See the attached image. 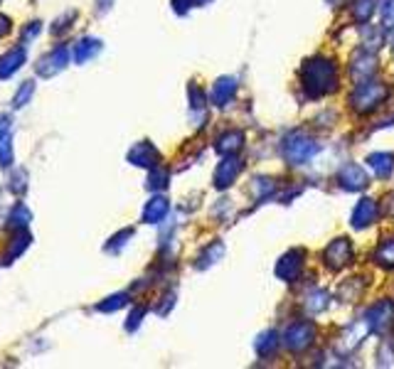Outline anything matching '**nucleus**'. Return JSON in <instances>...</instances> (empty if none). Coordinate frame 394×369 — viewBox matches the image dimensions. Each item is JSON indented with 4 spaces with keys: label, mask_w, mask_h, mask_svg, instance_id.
<instances>
[{
    "label": "nucleus",
    "mask_w": 394,
    "mask_h": 369,
    "mask_svg": "<svg viewBox=\"0 0 394 369\" xmlns=\"http://www.w3.org/2000/svg\"><path fill=\"white\" fill-rule=\"evenodd\" d=\"M372 13H375V0H357L355 3V18L360 23H367Z\"/></svg>",
    "instance_id": "473e14b6"
},
{
    "label": "nucleus",
    "mask_w": 394,
    "mask_h": 369,
    "mask_svg": "<svg viewBox=\"0 0 394 369\" xmlns=\"http://www.w3.org/2000/svg\"><path fill=\"white\" fill-rule=\"evenodd\" d=\"M380 15H382V25H385L387 30H392L394 28V0H387V3L382 5Z\"/></svg>",
    "instance_id": "72a5a7b5"
},
{
    "label": "nucleus",
    "mask_w": 394,
    "mask_h": 369,
    "mask_svg": "<svg viewBox=\"0 0 394 369\" xmlns=\"http://www.w3.org/2000/svg\"><path fill=\"white\" fill-rule=\"evenodd\" d=\"M165 303L163 305H160V308H155V313H158V315H168V310L170 308H173V305H175V293H168V295H165Z\"/></svg>",
    "instance_id": "a19ab883"
},
{
    "label": "nucleus",
    "mask_w": 394,
    "mask_h": 369,
    "mask_svg": "<svg viewBox=\"0 0 394 369\" xmlns=\"http://www.w3.org/2000/svg\"><path fill=\"white\" fill-rule=\"evenodd\" d=\"M13 133V116L10 113H0V136Z\"/></svg>",
    "instance_id": "58836bf2"
},
{
    "label": "nucleus",
    "mask_w": 394,
    "mask_h": 369,
    "mask_svg": "<svg viewBox=\"0 0 394 369\" xmlns=\"http://www.w3.org/2000/svg\"><path fill=\"white\" fill-rule=\"evenodd\" d=\"M375 259H377V263H380V266H385V268H392L394 266V239L385 242L380 249H377Z\"/></svg>",
    "instance_id": "c756f323"
},
{
    "label": "nucleus",
    "mask_w": 394,
    "mask_h": 369,
    "mask_svg": "<svg viewBox=\"0 0 394 369\" xmlns=\"http://www.w3.org/2000/svg\"><path fill=\"white\" fill-rule=\"evenodd\" d=\"M387 93H390V89H387L385 84H377V81H370V84H357L355 93H352L350 103L355 106V111L360 113H367L372 111V108H377L382 101L387 98Z\"/></svg>",
    "instance_id": "20e7f679"
},
{
    "label": "nucleus",
    "mask_w": 394,
    "mask_h": 369,
    "mask_svg": "<svg viewBox=\"0 0 394 369\" xmlns=\"http://www.w3.org/2000/svg\"><path fill=\"white\" fill-rule=\"evenodd\" d=\"M131 237H133V229H131V227H128V229H121L118 234H113V237L108 239L106 244H103V251H106V254H118L123 246H126L128 239H131Z\"/></svg>",
    "instance_id": "bb28decb"
},
{
    "label": "nucleus",
    "mask_w": 394,
    "mask_h": 369,
    "mask_svg": "<svg viewBox=\"0 0 394 369\" xmlns=\"http://www.w3.org/2000/svg\"><path fill=\"white\" fill-rule=\"evenodd\" d=\"M143 315H146V308H143V305H138V308H133V310H131V315H128V320H126V330H128V332L136 330V327L141 325Z\"/></svg>",
    "instance_id": "f704fd0d"
},
{
    "label": "nucleus",
    "mask_w": 394,
    "mask_h": 369,
    "mask_svg": "<svg viewBox=\"0 0 394 369\" xmlns=\"http://www.w3.org/2000/svg\"><path fill=\"white\" fill-rule=\"evenodd\" d=\"M33 96H35V81L25 79L23 84L18 86V91L13 93V101H10V103H13L15 111H20V108H25L30 101H33Z\"/></svg>",
    "instance_id": "4be33fe9"
},
{
    "label": "nucleus",
    "mask_w": 394,
    "mask_h": 369,
    "mask_svg": "<svg viewBox=\"0 0 394 369\" xmlns=\"http://www.w3.org/2000/svg\"><path fill=\"white\" fill-rule=\"evenodd\" d=\"M370 168L375 170L377 178H390L392 170H394V155L392 153H375L367 158Z\"/></svg>",
    "instance_id": "aec40b11"
},
{
    "label": "nucleus",
    "mask_w": 394,
    "mask_h": 369,
    "mask_svg": "<svg viewBox=\"0 0 394 369\" xmlns=\"http://www.w3.org/2000/svg\"><path fill=\"white\" fill-rule=\"evenodd\" d=\"M69 59H72L69 47H67V45H55L50 52H45V55L38 59V64H35V74H38L40 79H52V76H57L60 72L67 69Z\"/></svg>",
    "instance_id": "7ed1b4c3"
},
{
    "label": "nucleus",
    "mask_w": 394,
    "mask_h": 369,
    "mask_svg": "<svg viewBox=\"0 0 394 369\" xmlns=\"http://www.w3.org/2000/svg\"><path fill=\"white\" fill-rule=\"evenodd\" d=\"M0 3H3V0H0Z\"/></svg>",
    "instance_id": "c03bdc74"
},
{
    "label": "nucleus",
    "mask_w": 394,
    "mask_h": 369,
    "mask_svg": "<svg viewBox=\"0 0 394 369\" xmlns=\"http://www.w3.org/2000/svg\"><path fill=\"white\" fill-rule=\"evenodd\" d=\"M242 143H244V136H242V131H227L222 133L220 138H217V150L225 155H232L237 153V150L242 148Z\"/></svg>",
    "instance_id": "412c9836"
},
{
    "label": "nucleus",
    "mask_w": 394,
    "mask_h": 369,
    "mask_svg": "<svg viewBox=\"0 0 394 369\" xmlns=\"http://www.w3.org/2000/svg\"><path fill=\"white\" fill-rule=\"evenodd\" d=\"M30 244H33V234H30L28 229H18V232H15L13 239L8 242V246H5L3 266H13V263L18 261V259L23 256L25 251H28Z\"/></svg>",
    "instance_id": "9d476101"
},
{
    "label": "nucleus",
    "mask_w": 394,
    "mask_h": 369,
    "mask_svg": "<svg viewBox=\"0 0 394 369\" xmlns=\"http://www.w3.org/2000/svg\"><path fill=\"white\" fill-rule=\"evenodd\" d=\"M43 25H45L43 20H30V23L25 25L23 30H20V40H18V42L25 45V47H28L30 42H35V40L40 38V33H43Z\"/></svg>",
    "instance_id": "cd10ccee"
},
{
    "label": "nucleus",
    "mask_w": 394,
    "mask_h": 369,
    "mask_svg": "<svg viewBox=\"0 0 394 369\" xmlns=\"http://www.w3.org/2000/svg\"><path fill=\"white\" fill-rule=\"evenodd\" d=\"M15 163V145H13V133L0 136V168L10 170Z\"/></svg>",
    "instance_id": "5701e85b"
},
{
    "label": "nucleus",
    "mask_w": 394,
    "mask_h": 369,
    "mask_svg": "<svg viewBox=\"0 0 394 369\" xmlns=\"http://www.w3.org/2000/svg\"><path fill=\"white\" fill-rule=\"evenodd\" d=\"M375 55H370V52H362L360 59H355V64H352V79L355 81H365L370 79L372 74L377 72V64H375Z\"/></svg>",
    "instance_id": "a211bd4d"
},
{
    "label": "nucleus",
    "mask_w": 394,
    "mask_h": 369,
    "mask_svg": "<svg viewBox=\"0 0 394 369\" xmlns=\"http://www.w3.org/2000/svg\"><path fill=\"white\" fill-rule=\"evenodd\" d=\"M28 62V47L25 45H15L10 47L8 52L0 55V79H10L15 72L23 69V64Z\"/></svg>",
    "instance_id": "0eeeda50"
},
{
    "label": "nucleus",
    "mask_w": 394,
    "mask_h": 369,
    "mask_svg": "<svg viewBox=\"0 0 394 369\" xmlns=\"http://www.w3.org/2000/svg\"><path fill=\"white\" fill-rule=\"evenodd\" d=\"M375 220H377V202L375 200H360V205H357L355 212H352V225H355L357 229H362V227H370Z\"/></svg>",
    "instance_id": "f3484780"
},
{
    "label": "nucleus",
    "mask_w": 394,
    "mask_h": 369,
    "mask_svg": "<svg viewBox=\"0 0 394 369\" xmlns=\"http://www.w3.org/2000/svg\"><path fill=\"white\" fill-rule=\"evenodd\" d=\"M168 180H170V173L165 168H160V165H155L153 170H150L148 180H146V187L150 192H163L165 187H168Z\"/></svg>",
    "instance_id": "a878e982"
},
{
    "label": "nucleus",
    "mask_w": 394,
    "mask_h": 369,
    "mask_svg": "<svg viewBox=\"0 0 394 369\" xmlns=\"http://www.w3.org/2000/svg\"><path fill=\"white\" fill-rule=\"evenodd\" d=\"M276 347H278V335L274 330L264 332V335L259 337V342H257V352H259V355H271Z\"/></svg>",
    "instance_id": "c85d7f7f"
},
{
    "label": "nucleus",
    "mask_w": 394,
    "mask_h": 369,
    "mask_svg": "<svg viewBox=\"0 0 394 369\" xmlns=\"http://www.w3.org/2000/svg\"><path fill=\"white\" fill-rule=\"evenodd\" d=\"M123 305H128V293H113V295H108V298L98 300L96 310L98 313H116Z\"/></svg>",
    "instance_id": "393cba45"
},
{
    "label": "nucleus",
    "mask_w": 394,
    "mask_h": 369,
    "mask_svg": "<svg viewBox=\"0 0 394 369\" xmlns=\"http://www.w3.org/2000/svg\"><path fill=\"white\" fill-rule=\"evenodd\" d=\"M28 180H30V175H28V170H25V168L13 170V175H10V180H8V190L13 192L15 197H25L28 185H30Z\"/></svg>",
    "instance_id": "b1692460"
},
{
    "label": "nucleus",
    "mask_w": 394,
    "mask_h": 369,
    "mask_svg": "<svg viewBox=\"0 0 394 369\" xmlns=\"http://www.w3.org/2000/svg\"><path fill=\"white\" fill-rule=\"evenodd\" d=\"M362 35H365V45L370 47V50H375L377 45H382V33H380V30L365 28V30H362Z\"/></svg>",
    "instance_id": "c9c22d12"
},
{
    "label": "nucleus",
    "mask_w": 394,
    "mask_h": 369,
    "mask_svg": "<svg viewBox=\"0 0 394 369\" xmlns=\"http://www.w3.org/2000/svg\"><path fill=\"white\" fill-rule=\"evenodd\" d=\"M168 200H165L163 195H153L150 200L146 202V207H143V215L141 220L146 222V225H160V222L168 217Z\"/></svg>",
    "instance_id": "ddd939ff"
},
{
    "label": "nucleus",
    "mask_w": 394,
    "mask_h": 369,
    "mask_svg": "<svg viewBox=\"0 0 394 369\" xmlns=\"http://www.w3.org/2000/svg\"><path fill=\"white\" fill-rule=\"evenodd\" d=\"M222 254H225V246H222V244H212V246L207 249V251L200 256V261H197V268H207V266H212V263H215L217 259L222 256Z\"/></svg>",
    "instance_id": "2f4dec72"
},
{
    "label": "nucleus",
    "mask_w": 394,
    "mask_h": 369,
    "mask_svg": "<svg viewBox=\"0 0 394 369\" xmlns=\"http://www.w3.org/2000/svg\"><path fill=\"white\" fill-rule=\"evenodd\" d=\"M30 222H33L30 207L25 205V202H18V205H13V210L8 212V217H5V229H10V232L28 229Z\"/></svg>",
    "instance_id": "2eb2a0df"
},
{
    "label": "nucleus",
    "mask_w": 394,
    "mask_h": 369,
    "mask_svg": "<svg viewBox=\"0 0 394 369\" xmlns=\"http://www.w3.org/2000/svg\"><path fill=\"white\" fill-rule=\"evenodd\" d=\"M392 30H394V28H392ZM392 45H394V35H392Z\"/></svg>",
    "instance_id": "37998d69"
},
{
    "label": "nucleus",
    "mask_w": 394,
    "mask_h": 369,
    "mask_svg": "<svg viewBox=\"0 0 394 369\" xmlns=\"http://www.w3.org/2000/svg\"><path fill=\"white\" fill-rule=\"evenodd\" d=\"M313 337H315V327L313 323H305V320H298V323L288 325V330L283 332V345L293 352H300L305 347L313 345Z\"/></svg>",
    "instance_id": "39448f33"
},
{
    "label": "nucleus",
    "mask_w": 394,
    "mask_h": 369,
    "mask_svg": "<svg viewBox=\"0 0 394 369\" xmlns=\"http://www.w3.org/2000/svg\"><path fill=\"white\" fill-rule=\"evenodd\" d=\"M338 180H340V185H343L345 190H362V187H367L365 170H362L360 165H355V163H347L345 168L340 170Z\"/></svg>",
    "instance_id": "dca6fc26"
},
{
    "label": "nucleus",
    "mask_w": 394,
    "mask_h": 369,
    "mask_svg": "<svg viewBox=\"0 0 394 369\" xmlns=\"http://www.w3.org/2000/svg\"><path fill=\"white\" fill-rule=\"evenodd\" d=\"M300 79H303V89L308 96L318 98L325 96L335 89L338 84V72H335V64L328 59H310L308 64L300 72Z\"/></svg>",
    "instance_id": "f257e3e1"
},
{
    "label": "nucleus",
    "mask_w": 394,
    "mask_h": 369,
    "mask_svg": "<svg viewBox=\"0 0 394 369\" xmlns=\"http://www.w3.org/2000/svg\"><path fill=\"white\" fill-rule=\"evenodd\" d=\"M365 320L370 323V330L385 335V332L394 325V303H390V300H382V303H377L375 308L367 313Z\"/></svg>",
    "instance_id": "1a4fd4ad"
},
{
    "label": "nucleus",
    "mask_w": 394,
    "mask_h": 369,
    "mask_svg": "<svg viewBox=\"0 0 394 369\" xmlns=\"http://www.w3.org/2000/svg\"><path fill=\"white\" fill-rule=\"evenodd\" d=\"M190 101H193L195 111H200V108H205V93L197 89V86H190Z\"/></svg>",
    "instance_id": "4c0bfd02"
},
{
    "label": "nucleus",
    "mask_w": 394,
    "mask_h": 369,
    "mask_svg": "<svg viewBox=\"0 0 394 369\" xmlns=\"http://www.w3.org/2000/svg\"><path fill=\"white\" fill-rule=\"evenodd\" d=\"M10 30H13V20H10L8 15H3V13H0V40H3V38H8V35H10Z\"/></svg>",
    "instance_id": "ea45409f"
},
{
    "label": "nucleus",
    "mask_w": 394,
    "mask_h": 369,
    "mask_svg": "<svg viewBox=\"0 0 394 369\" xmlns=\"http://www.w3.org/2000/svg\"><path fill=\"white\" fill-rule=\"evenodd\" d=\"M235 91H237V81L225 76V79H220L212 86V103L215 106H227L232 101V96H235Z\"/></svg>",
    "instance_id": "6ab92c4d"
},
{
    "label": "nucleus",
    "mask_w": 394,
    "mask_h": 369,
    "mask_svg": "<svg viewBox=\"0 0 394 369\" xmlns=\"http://www.w3.org/2000/svg\"><path fill=\"white\" fill-rule=\"evenodd\" d=\"M320 150V145L313 138H308L305 133H288L283 138V158L291 165H303L313 158Z\"/></svg>",
    "instance_id": "f03ea898"
},
{
    "label": "nucleus",
    "mask_w": 394,
    "mask_h": 369,
    "mask_svg": "<svg viewBox=\"0 0 394 369\" xmlns=\"http://www.w3.org/2000/svg\"><path fill=\"white\" fill-rule=\"evenodd\" d=\"M128 163L136 165V168H148L153 170L155 165L160 163V150L155 148L150 140H141V143H136L131 150H128Z\"/></svg>",
    "instance_id": "423d86ee"
},
{
    "label": "nucleus",
    "mask_w": 394,
    "mask_h": 369,
    "mask_svg": "<svg viewBox=\"0 0 394 369\" xmlns=\"http://www.w3.org/2000/svg\"><path fill=\"white\" fill-rule=\"evenodd\" d=\"M103 50V42L98 38H81L77 40L74 47H72V59H74V64H86V62H91L98 52Z\"/></svg>",
    "instance_id": "9b49d317"
},
{
    "label": "nucleus",
    "mask_w": 394,
    "mask_h": 369,
    "mask_svg": "<svg viewBox=\"0 0 394 369\" xmlns=\"http://www.w3.org/2000/svg\"><path fill=\"white\" fill-rule=\"evenodd\" d=\"M77 18H79V13H77V10H69V13H64V15H62V18H57V20H55V25H52V28H50V33H52V35H62V33H67V30L72 28V23H74Z\"/></svg>",
    "instance_id": "7c9ffc66"
},
{
    "label": "nucleus",
    "mask_w": 394,
    "mask_h": 369,
    "mask_svg": "<svg viewBox=\"0 0 394 369\" xmlns=\"http://www.w3.org/2000/svg\"><path fill=\"white\" fill-rule=\"evenodd\" d=\"M300 266H303V251H296L293 249V251H288L286 256L278 261L276 276L281 280H286V283H293L300 273Z\"/></svg>",
    "instance_id": "f8f14e48"
},
{
    "label": "nucleus",
    "mask_w": 394,
    "mask_h": 369,
    "mask_svg": "<svg viewBox=\"0 0 394 369\" xmlns=\"http://www.w3.org/2000/svg\"><path fill=\"white\" fill-rule=\"evenodd\" d=\"M94 3H96V13L98 15H106L108 10L113 8V0H94Z\"/></svg>",
    "instance_id": "79ce46f5"
},
{
    "label": "nucleus",
    "mask_w": 394,
    "mask_h": 369,
    "mask_svg": "<svg viewBox=\"0 0 394 369\" xmlns=\"http://www.w3.org/2000/svg\"><path fill=\"white\" fill-rule=\"evenodd\" d=\"M323 259H325V266L338 271V268H343L352 261V244L347 242V239H335V242L325 249Z\"/></svg>",
    "instance_id": "6e6552de"
},
{
    "label": "nucleus",
    "mask_w": 394,
    "mask_h": 369,
    "mask_svg": "<svg viewBox=\"0 0 394 369\" xmlns=\"http://www.w3.org/2000/svg\"><path fill=\"white\" fill-rule=\"evenodd\" d=\"M254 190H257V197H269L274 192V183L266 178L261 180H254Z\"/></svg>",
    "instance_id": "e433bc0d"
},
{
    "label": "nucleus",
    "mask_w": 394,
    "mask_h": 369,
    "mask_svg": "<svg viewBox=\"0 0 394 369\" xmlns=\"http://www.w3.org/2000/svg\"><path fill=\"white\" fill-rule=\"evenodd\" d=\"M242 173V163L235 158V155H230L227 160H222L220 168H217L215 173V185L220 187V190H225V187H230L232 183L237 180V175Z\"/></svg>",
    "instance_id": "4468645a"
}]
</instances>
